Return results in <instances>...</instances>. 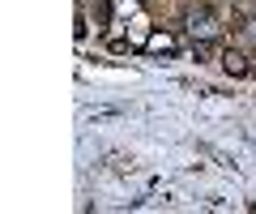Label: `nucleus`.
<instances>
[{
	"mask_svg": "<svg viewBox=\"0 0 256 214\" xmlns=\"http://www.w3.org/2000/svg\"><path fill=\"white\" fill-rule=\"evenodd\" d=\"M184 26H188L192 39H218L222 35V18L210 9V5H192V9L184 13Z\"/></svg>",
	"mask_w": 256,
	"mask_h": 214,
	"instance_id": "nucleus-1",
	"label": "nucleus"
},
{
	"mask_svg": "<svg viewBox=\"0 0 256 214\" xmlns=\"http://www.w3.org/2000/svg\"><path fill=\"white\" fill-rule=\"evenodd\" d=\"M239 39H244V43H256V18L244 22V35H239Z\"/></svg>",
	"mask_w": 256,
	"mask_h": 214,
	"instance_id": "nucleus-4",
	"label": "nucleus"
},
{
	"mask_svg": "<svg viewBox=\"0 0 256 214\" xmlns=\"http://www.w3.org/2000/svg\"><path fill=\"white\" fill-rule=\"evenodd\" d=\"M222 65H226L230 73H252V69L244 65V56H239V52H226V56H222Z\"/></svg>",
	"mask_w": 256,
	"mask_h": 214,
	"instance_id": "nucleus-2",
	"label": "nucleus"
},
{
	"mask_svg": "<svg viewBox=\"0 0 256 214\" xmlns=\"http://www.w3.org/2000/svg\"><path fill=\"white\" fill-rule=\"evenodd\" d=\"M171 39H162V35H154V39H150V52H171Z\"/></svg>",
	"mask_w": 256,
	"mask_h": 214,
	"instance_id": "nucleus-3",
	"label": "nucleus"
}]
</instances>
